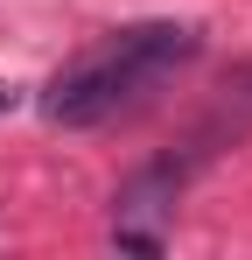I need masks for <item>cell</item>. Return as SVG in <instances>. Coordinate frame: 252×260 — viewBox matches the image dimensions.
Masks as SVG:
<instances>
[{"instance_id":"1","label":"cell","mask_w":252,"mask_h":260,"mask_svg":"<svg viewBox=\"0 0 252 260\" xmlns=\"http://www.w3.org/2000/svg\"><path fill=\"white\" fill-rule=\"evenodd\" d=\"M196 49H203V36L189 21H126V28H105L98 43H84L42 85V120H56V127H105V120L133 113L147 91H161Z\"/></svg>"},{"instance_id":"2","label":"cell","mask_w":252,"mask_h":260,"mask_svg":"<svg viewBox=\"0 0 252 260\" xmlns=\"http://www.w3.org/2000/svg\"><path fill=\"white\" fill-rule=\"evenodd\" d=\"M0 106H7V91H0Z\"/></svg>"}]
</instances>
